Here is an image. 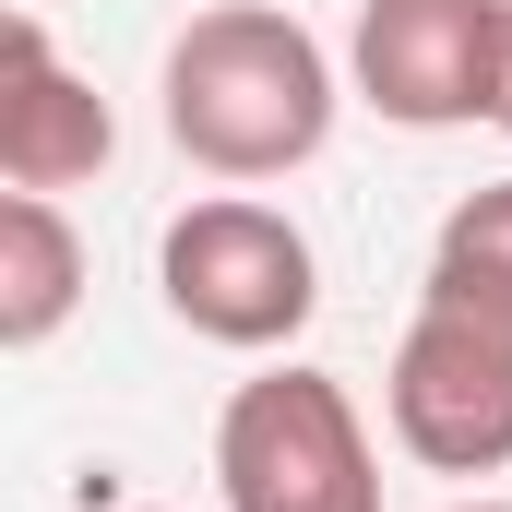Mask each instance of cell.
Wrapping results in <instances>:
<instances>
[{
  "label": "cell",
  "instance_id": "1",
  "mask_svg": "<svg viewBox=\"0 0 512 512\" xmlns=\"http://www.w3.org/2000/svg\"><path fill=\"white\" fill-rule=\"evenodd\" d=\"M155 96H167V143H179L203 179H286V167H310V155L334 143V108H346L334 48H322L298 12H274V0H215V12H191V24L167 36Z\"/></svg>",
  "mask_w": 512,
  "mask_h": 512
},
{
  "label": "cell",
  "instance_id": "2",
  "mask_svg": "<svg viewBox=\"0 0 512 512\" xmlns=\"http://www.w3.org/2000/svg\"><path fill=\"white\" fill-rule=\"evenodd\" d=\"M215 501L227 512H382L370 417L334 370H262L215 417Z\"/></svg>",
  "mask_w": 512,
  "mask_h": 512
},
{
  "label": "cell",
  "instance_id": "3",
  "mask_svg": "<svg viewBox=\"0 0 512 512\" xmlns=\"http://www.w3.org/2000/svg\"><path fill=\"white\" fill-rule=\"evenodd\" d=\"M155 286H167V310L203 334V346H298V322L322 310V262L310 239L251 203V191H215V203H179L167 215V239H155Z\"/></svg>",
  "mask_w": 512,
  "mask_h": 512
},
{
  "label": "cell",
  "instance_id": "4",
  "mask_svg": "<svg viewBox=\"0 0 512 512\" xmlns=\"http://www.w3.org/2000/svg\"><path fill=\"white\" fill-rule=\"evenodd\" d=\"M346 84L393 131H465L501 120L512 84V0H358Z\"/></svg>",
  "mask_w": 512,
  "mask_h": 512
},
{
  "label": "cell",
  "instance_id": "5",
  "mask_svg": "<svg viewBox=\"0 0 512 512\" xmlns=\"http://www.w3.org/2000/svg\"><path fill=\"white\" fill-rule=\"evenodd\" d=\"M382 405H393V441L429 477H501L512 465V334L453 310V298H417Z\"/></svg>",
  "mask_w": 512,
  "mask_h": 512
},
{
  "label": "cell",
  "instance_id": "6",
  "mask_svg": "<svg viewBox=\"0 0 512 512\" xmlns=\"http://www.w3.org/2000/svg\"><path fill=\"white\" fill-rule=\"evenodd\" d=\"M108 155H120L108 96L48 48L36 12H12V24H0V179H12V191H72V179H96Z\"/></svg>",
  "mask_w": 512,
  "mask_h": 512
},
{
  "label": "cell",
  "instance_id": "7",
  "mask_svg": "<svg viewBox=\"0 0 512 512\" xmlns=\"http://www.w3.org/2000/svg\"><path fill=\"white\" fill-rule=\"evenodd\" d=\"M72 310H84V239L60 191H0V346L36 358Z\"/></svg>",
  "mask_w": 512,
  "mask_h": 512
},
{
  "label": "cell",
  "instance_id": "8",
  "mask_svg": "<svg viewBox=\"0 0 512 512\" xmlns=\"http://www.w3.org/2000/svg\"><path fill=\"white\" fill-rule=\"evenodd\" d=\"M429 298H453V310H477V322H501V334H512V179L465 191V203L441 215Z\"/></svg>",
  "mask_w": 512,
  "mask_h": 512
},
{
  "label": "cell",
  "instance_id": "9",
  "mask_svg": "<svg viewBox=\"0 0 512 512\" xmlns=\"http://www.w3.org/2000/svg\"><path fill=\"white\" fill-rule=\"evenodd\" d=\"M453 512H512V501H453Z\"/></svg>",
  "mask_w": 512,
  "mask_h": 512
},
{
  "label": "cell",
  "instance_id": "10",
  "mask_svg": "<svg viewBox=\"0 0 512 512\" xmlns=\"http://www.w3.org/2000/svg\"><path fill=\"white\" fill-rule=\"evenodd\" d=\"M501 131H512V84H501Z\"/></svg>",
  "mask_w": 512,
  "mask_h": 512
}]
</instances>
